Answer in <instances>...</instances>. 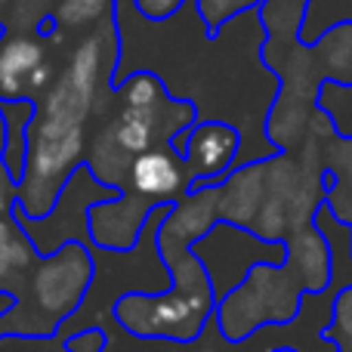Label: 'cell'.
Instances as JSON below:
<instances>
[{
	"label": "cell",
	"mask_w": 352,
	"mask_h": 352,
	"mask_svg": "<svg viewBox=\"0 0 352 352\" xmlns=\"http://www.w3.org/2000/svg\"><path fill=\"white\" fill-rule=\"evenodd\" d=\"M272 352H300V349H294V346H278V349H272Z\"/></svg>",
	"instance_id": "2e32d148"
},
{
	"label": "cell",
	"mask_w": 352,
	"mask_h": 352,
	"mask_svg": "<svg viewBox=\"0 0 352 352\" xmlns=\"http://www.w3.org/2000/svg\"><path fill=\"white\" fill-rule=\"evenodd\" d=\"M349 19H352V0H309L303 25H300V41L312 43L331 25L349 22Z\"/></svg>",
	"instance_id": "30bf717a"
},
{
	"label": "cell",
	"mask_w": 352,
	"mask_h": 352,
	"mask_svg": "<svg viewBox=\"0 0 352 352\" xmlns=\"http://www.w3.org/2000/svg\"><path fill=\"white\" fill-rule=\"evenodd\" d=\"M287 3H300V6H306V3H309V0H287Z\"/></svg>",
	"instance_id": "e0dca14e"
},
{
	"label": "cell",
	"mask_w": 352,
	"mask_h": 352,
	"mask_svg": "<svg viewBox=\"0 0 352 352\" xmlns=\"http://www.w3.org/2000/svg\"><path fill=\"white\" fill-rule=\"evenodd\" d=\"M3 3H12V0H0V6H3Z\"/></svg>",
	"instance_id": "ac0fdd59"
},
{
	"label": "cell",
	"mask_w": 352,
	"mask_h": 352,
	"mask_svg": "<svg viewBox=\"0 0 352 352\" xmlns=\"http://www.w3.org/2000/svg\"><path fill=\"white\" fill-rule=\"evenodd\" d=\"M195 3H198V12H201V19H204L207 31L217 34L229 19L241 16L244 10H254L260 0H195Z\"/></svg>",
	"instance_id": "4fadbf2b"
},
{
	"label": "cell",
	"mask_w": 352,
	"mask_h": 352,
	"mask_svg": "<svg viewBox=\"0 0 352 352\" xmlns=\"http://www.w3.org/2000/svg\"><path fill=\"white\" fill-rule=\"evenodd\" d=\"M136 10L142 12V16L155 19V22H161V19H170L176 10L182 6V0H133Z\"/></svg>",
	"instance_id": "9a60e30c"
},
{
	"label": "cell",
	"mask_w": 352,
	"mask_h": 352,
	"mask_svg": "<svg viewBox=\"0 0 352 352\" xmlns=\"http://www.w3.org/2000/svg\"><path fill=\"white\" fill-rule=\"evenodd\" d=\"M316 59L322 65L324 80L340 87H352V19L337 22L312 41Z\"/></svg>",
	"instance_id": "9c48e42d"
},
{
	"label": "cell",
	"mask_w": 352,
	"mask_h": 352,
	"mask_svg": "<svg viewBox=\"0 0 352 352\" xmlns=\"http://www.w3.org/2000/svg\"><path fill=\"white\" fill-rule=\"evenodd\" d=\"M25 235H28L25 229H22V235H19L12 226L0 223V281H6L10 275H16L19 269L28 266V260H22ZM0 287H3V285H0Z\"/></svg>",
	"instance_id": "5bb4252c"
},
{
	"label": "cell",
	"mask_w": 352,
	"mask_h": 352,
	"mask_svg": "<svg viewBox=\"0 0 352 352\" xmlns=\"http://www.w3.org/2000/svg\"><path fill=\"white\" fill-rule=\"evenodd\" d=\"M115 47V28L105 19L102 34H90L78 43L68 59V68L59 74L50 90H43L41 118L31 127V155L22 179V210L28 217H50L59 198L65 176L84 164V121L93 109L99 72L111 65L115 56L105 59V50Z\"/></svg>",
	"instance_id": "7a4b0ae2"
},
{
	"label": "cell",
	"mask_w": 352,
	"mask_h": 352,
	"mask_svg": "<svg viewBox=\"0 0 352 352\" xmlns=\"http://www.w3.org/2000/svg\"><path fill=\"white\" fill-rule=\"evenodd\" d=\"M324 213L349 232V263H352V136L331 133L324 142Z\"/></svg>",
	"instance_id": "ba28073f"
},
{
	"label": "cell",
	"mask_w": 352,
	"mask_h": 352,
	"mask_svg": "<svg viewBox=\"0 0 352 352\" xmlns=\"http://www.w3.org/2000/svg\"><path fill=\"white\" fill-rule=\"evenodd\" d=\"M331 133L337 127L318 105L297 148H272L266 158L235 164L219 179V219L254 232L263 241H285L300 226L316 223L328 195L324 142Z\"/></svg>",
	"instance_id": "6da1fadb"
},
{
	"label": "cell",
	"mask_w": 352,
	"mask_h": 352,
	"mask_svg": "<svg viewBox=\"0 0 352 352\" xmlns=\"http://www.w3.org/2000/svg\"><path fill=\"white\" fill-rule=\"evenodd\" d=\"M53 80L43 41L31 34H10L0 41V99H31Z\"/></svg>",
	"instance_id": "8992f818"
},
{
	"label": "cell",
	"mask_w": 352,
	"mask_h": 352,
	"mask_svg": "<svg viewBox=\"0 0 352 352\" xmlns=\"http://www.w3.org/2000/svg\"><path fill=\"white\" fill-rule=\"evenodd\" d=\"M322 340L331 343L334 352H352V285L337 291L331 303V322L322 331Z\"/></svg>",
	"instance_id": "8fae6325"
},
{
	"label": "cell",
	"mask_w": 352,
	"mask_h": 352,
	"mask_svg": "<svg viewBox=\"0 0 352 352\" xmlns=\"http://www.w3.org/2000/svg\"><path fill=\"white\" fill-rule=\"evenodd\" d=\"M127 186L133 188L136 201H142L148 207H161L186 198L192 182H188L182 152H176L173 146H155L130 161Z\"/></svg>",
	"instance_id": "5b68a950"
},
{
	"label": "cell",
	"mask_w": 352,
	"mask_h": 352,
	"mask_svg": "<svg viewBox=\"0 0 352 352\" xmlns=\"http://www.w3.org/2000/svg\"><path fill=\"white\" fill-rule=\"evenodd\" d=\"M111 6H115V0H59L53 16L59 28H80V25L109 19Z\"/></svg>",
	"instance_id": "7c38bea8"
},
{
	"label": "cell",
	"mask_w": 352,
	"mask_h": 352,
	"mask_svg": "<svg viewBox=\"0 0 352 352\" xmlns=\"http://www.w3.org/2000/svg\"><path fill=\"white\" fill-rule=\"evenodd\" d=\"M241 152L244 136L238 124L219 121V118H207V121L198 118L186 130V146H182V161H186L192 188L204 186V182H219L238 164Z\"/></svg>",
	"instance_id": "277c9868"
},
{
	"label": "cell",
	"mask_w": 352,
	"mask_h": 352,
	"mask_svg": "<svg viewBox=\"0 0 352 352\" xmlns=\"http://www.w3.org/2000/svg\"><path fill=\"white\" fill-rule=\"evenodd\" d=\"M306 291L287 263H254L229 294L217 300L213 322L226 343H244L256 331L285 328L303 312Z\"/></svg>",
	"instance_id": "3957f363"
},
{
	"label": "cell",
	"mask_w": 352,
	"mask_h": 352,
	"mask_svg": "<svg viewBox=\"0 0 352 352\" xmlns=\"http://www.w3.org/2000/svg\"><path fill=\"white\" fill-rule=\"evenodd\" d=\"M334 241L324 232V226L306 223L297 232L285 238V263L294 269V275L300 278L306 297H322L334 285Z\"/></svg>",
	"instance_id": "52a82bcc"
}]
</instances>
